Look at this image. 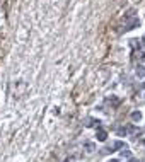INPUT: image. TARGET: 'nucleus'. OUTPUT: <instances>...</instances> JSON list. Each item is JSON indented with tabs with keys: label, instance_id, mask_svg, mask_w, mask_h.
<instances>
[{
	"label": "nucleus",
	"instance_id": "obj_1",
	"mask_svg": "<svg viewBox=\"0 0 145 162\" xmlns=\"http://www.w3.org/2000/svg\"><path fill=\"white\" fill-rule=\"evenodd\" d=\"M99 119H96V118H86L84 119V125L87 126V128H91V126H99Z\"/></svg>",
	"mask_w": 145,
	"mask_h": 162
},
{
	"label": "nucleus",
	"instance_id": "obj_2",
	"mask_svg": "<svg viewBox=\"0 0 145 162\" xmlns=\"http://www.w3.org/2000/svg\"><path fill=\"white\" fill-rule=\"evenodd\" d=\"M97 140H99V142H104L106 140V138H108V133H106L104 132V130H97Z\"/></svg>",
	"mask_w": 145,
	"mask_h": 162
},
{
	"label": "nucleus",
	"instance_id": "obj_3",
	"mask_svg": "<svg viewBox=\"0 0 145 162\" xmlns=\"http://www.w3.org/2000/svg\"><path fill=\"white\" fill-rule=\"evenodd\" d=\"M109 147H111V150H113V152H115L116 148H123V147H125V144H123L121 140H116L115 144H111V145H109Z\"/></svg>",
	"mask_w": 145,
	"mask_h": 162
},
{
	"label": "nucleus",
	"instance_id": "obj_4",
	"mask_svg": "<svg viewBox=\"0 0 145 162\" xmlns=\"http://www.w3.org/2000/svg\"><path fill=\"white\" fill-rule=\"evenodd\" d=\"M131 119H133V121H140L142 119V113L140 111H133V113H131Z\"/></svg>",
	"mask_w": 145,
	"mask_h": 162
},
{
	"label": "nucleus",
	"instance_id": "obj_5",
	"mask_svg": "<svg viewBox=\"0 0 145 162\" xmlns=\"http://www.w3.org/2000/svg\"><path fill=\"white\" fill-rule=\"evenodd\" d=\"M108 103L113 104V106H118V104H119V99H118V97H115V96H111V97H108Z\"/></svg>",
	"mask_w": 145,
	"mask_h": 162
},
{
	"label": "nucleus",
	"instance_id": "obj_6",
	"mask_svg": "<svg viewBox=\"0 0 145 162\" xmlns=\"http://www.w3.org/2000/svg\"><path fill=\"white\" fill-rule=\"evenodd\" d=\"M84 148H86V152H89V154H91V152H94V148H96V147H94L92 142H89V144L84 145Z\"/></svg>",
	"mask_w": 145,
	"mask_h": 162
},
{
	"label": "nucleus",
	"instance_id": "obj_7",
	"mask_svg": "<svg viewBox=\"0 0 145 162\" xmlns=\"http://www.w3.org/2000/svg\"><path fill=\"white\" fill-rule=\"evenodd\" d=\"M137 75H138V77H145V67L143 65H140L137 68Z\"/></svg>",
	"mask_w": 145,
	"mask_h": 162
},
{
	"label": "nucleus",
	"instance_id": "obj_8",
	"mask_svg": "<svg viewBox=\"0 0 145 162\" xmlns=\"http://www.w3.org/2000/svg\"><path fill=\"white\" fill-rule=\"evenodd\" d=\"M127 132H128V128H125V126H121V128H118V130H116V133H118L119 136L127 135Z\"/></svg>",
	"mask_w": 145,
	"mask_h": 162
},
{
	"label": "nucleus",
	"instance_id": "obj_9",
	"mask_svg": "<svg viewBox=\"0 0 145 162\" xmlns=\"http://www.w3.org/2000/svg\"><path fill=\"white\" fill-rule=\"evenodd\" d=\"M121 157H131V152H130V150H127V148L123 147V150H121Z\"/></svg>",
	"mask_w": 145,
	"mask_h": 162
},
{
	"label": "nucleus",
	"instance_id": "obj_10",
	"mask_svg": "<svg viewBox=\"0 0 145 162\" xmlns=\"http://www.w3.org/2000/svg\"><path fill=\"white\" fill-rule=\"evenodd\" d=\"M108 162H119V160H118V159H109Z\"/></svg>",
	"mask_w": 145,
	"mask_h": 162
},
{
	"label": "nucleus",
	"instance_id": "obj_11",
	"mask_svg": "<svg viewBox=\"0 0 145 162\" xmlns=\"http://www.w3.org/2000/svg\"><path fill=\"white\" fill-rule=\"evenodd\" d=\"M142 43H143V44H145V34H143V38H142Z\"/></svg>",
	"mask_w": 145,
	"mask_h": 162
},
{
	"label": "nucleus",
	"instance_id": "obj_12",
	"mask_svg": "<svg viewBox=\"0 0 145 162\" xmlns=\"http://www.w3.org/2000/svg\"><path fill=\"white\" fill-rule=\"evenodd\" d=\"M142 87H143V89H145V80H143V84H142Z\"/></svg>",
	"mask_w": 145,
	"mask_h": 162
},
{
	"label": "nucleus",
	"instance_id": "obj_13",
	"mask_svg": "<svg viewBox=\"0 0 145 162\" xmlns=\"http://www.w3.org/2000/svg\"><path fill=\"white\" fill-rule=\"evenodd\" d=\"M130 162H137V160H133V159H131V160H130Z\"/></svg>",
	"mask_w": 145,
	"mask_h": 162
},
{
	"label": "nucleus",
	"instance_id": "obj_14",
	"mask_svg": "<svg viewBox=\"0 0 145 162\" xmlns=\"http://www.w3.org/2000/svg\"><path fill=\"white\" fill-rule=\"evenodd\" d=\"M65 162H68V160H65Z\"/></svg>",
	"mask_w": 145,
	"mask_h": 162
}]
</instances>
